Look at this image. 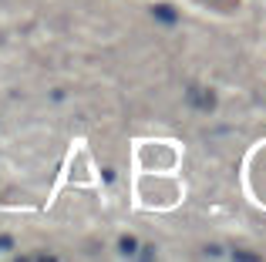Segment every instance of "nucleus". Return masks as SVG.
Masks as SVG:
<instances>
[{
  "mask_svg": "<svg viewBox=\"0 0 266 262\" xmlns=\"http://www.w3.org/2000/svg\"><path fill=\"white\" fill-rule=\"evenodd\" d=\"M152 14L162 20V24H175V20H179V14H175L172 7H165V3H155V10H152Z\"/></svg>",
  "mask_w": 266,
  "mask_h": 262,
  "instance_id": "f257e3e1",
  "label": "nucleus"
},
{
  "mask_svg": "<svg viewBox=\"0 0 266 262\" xmlns=\"http://www.w3.org/2000/svg\"><path fill=\"white\" fill-rule=\"evenodd\" d=\"M118 249H121V256H135V252H138V242H135L132 235H125V239L118 242Z\"/></svg>",
  "mask_w": 266,
  "mask_h": 262,
  "instance_id": "f03ea898",
  "label": "nucleus"
}]
</instances>
